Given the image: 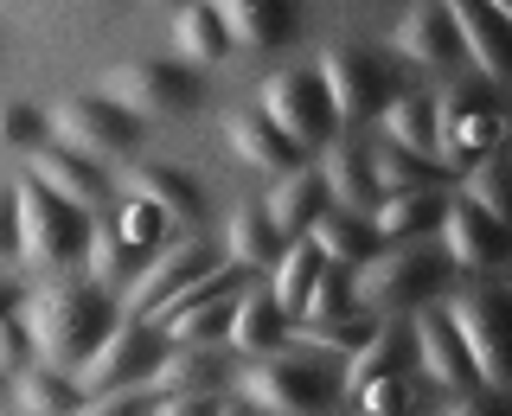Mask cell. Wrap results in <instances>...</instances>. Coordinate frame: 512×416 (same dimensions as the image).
<instances>
[{
  "mask_svg": "<svg viewBox=\"0 0 512 416\" xmlns=\"http://www.w3.org/2000/svg\"><path fill=\"white\" fill-rule=\"evenodd\" d=\"M20 250V218H13V192H0V256Z\"/></svg>",
  "mask_w": 512,
  "mask_h": 416,
  "instance_id": "cell-43",
  "label": "cell"
},
{
  "mask_svg": "<svg viewBox=\"0 0 512 416\" xmlns=\"http://www.w3.org/2000/svg\"><path fill=\"white\" fill-rule=\"evenodd\" d=\"M340 314H352V282L340 263H320V276L308 282V301H301L295 320H340Z\"/></svg>",
  "mask_w": 512,
  "mask_h": 416,
  "instance_id": "cell-37",
  "label": "cell"
},
{
  "mask_svg": "<svg viewBox=\"0 0 512 416\" xmlns=\"http://www.w3.org/2000/svg\"><path fill=\"white\" fill-rule=\"evenodd\" d=\"M359 404L365 410H404V378H397V372H378L372 384H359Z\"/></svg>",
  "mask_w": 512,
  "mask_h": 416,
  "instance_id": "cell-41",
  "label": "cell"
},
{
  "mask_svg": "<svg viewBox=\"0 0 512 416\" xmlns=\"http://www.w3.org/2000/svg\"><path fill=\"white\" fill-rule=\"evenodd\" d=\"M26 352H32V340H26V327H20V320H13V314H0V372H20V365H26Z\"/></svg>",
  "mask_w": 512,
  "mask_h": 416,
  "instance_id": "cell-42",
  "label": "cell"
},
{
  "mask_svg": "<svg viewBox=\"0 0 512 416\" xmlns=\"http://www.w3.org/2000/svg\"><path fill=\"white\" fill-rule=\"evenodd\" d=\"M263 359V352H256ZM244 404H256V410H276V416H288V410H320V404H333L340 397V384L333 378H320L314 365H295V359H263V365H250L244 372Z\"/></svg>",
  "mask_w": 512,
  "mask_h": 416,
  "instance_id": "cell-9",
  "label": "cell"
},
{
  "mask_svg": "<svg viewBox=\"0 0 512 416\" xmlns=\"http://www.w3.org/2000/svg\"><path fill=\"white\" fill-rule=\"evenodd\" d=\"M301 237H308V244L327 256V263H340V269L365 263V256L378 250V231H372V224L352 218V212H333V205H327V212H314V224H308Z\"/></svg>",
  "mask_w": 512,
  "mask_h": 416,
  "instance_id": "cell-23",
  "label": "cell"
},
{
  "mask_svg": "<svg viewBox=\"0 0 512 416\" xmlns=\"http://www.w3.org/2000/svg\"><path fill=\"white\" fill-rule=\"evenodd\" d=\"M231 314H237V288H218V295H199L186 308L160 314L167 320V340H186V346H218L231 333Z\"/></svg>",
  "mask_w": 512,
  "mask_h": 416,
  "instance_id": "cell-25",
  "label": "cell"
},
{
  "mask_svg": "<svg viewBox=\"0 0 512 416\" xmlns=\"http://www.w3.org/2000/svg\"><path fill=\"white\" fill-rule=\"evenodd\" d=\"M26 340L45 365H77L84 352L116 327V308L103 301V288H45L26 301Z\"/></svg>",
  "mask_w": 512,
  "mask_h": 416,
  "instance_id": "cell-1",
  "label": "cell"
},
{
  "mask_svg": "<svg viewBox=\"0 0 512 416\" xmlns=\"http://www.w3.org/2000/svg\"><path fill=\"white\" fill-rule=\"evenodd\" d=\"M0 391H7V372H0Z\"/></svg>",
  "mask_w": 512,
  "mask_h": 416,
  "instance_id": "cell-46",
  "label": "cell"
},
{
  "mask_svg": "<svg viewBox=\"0 0 512 416\" xmlns=\"http://www.w3.org/2000/svg\"><path fill=\"white\" fill-rule=\"evenodd\" d=\"M224 148L244 160V167H256V173H288L301 160L295 141L263 122V109H231V116H224Z\"/></svg>",
  "mask_w": 512,
  "mask_h": 416,
  "instance_id": "cell-16",
  "label": "cell"
},
{
  "mask_svg": "<svg viewBox=\"0 0 512 416\" xmlns=\"http://www.w3.org/2000/svg\"><path fill=\"white\" fill-rule=\"evenodd\" d=\"M84 263H90V282H96V288H116L122 276L135 282V269L148 263V250L128 244L116 224H96V231H84Z\"/></svg>",
  "mask_w": 512,
  "mask_h": 416,
  "instance_id": "cell-26",
  "label": "cell"
},
{
  "mask_svg": "<svg viewBox=\"0 0 512 416\" xmlns=\"http://www.w3.org/2000/svg\"><path fill=\"white\" fill-rule=\"evenodd\" d=\"M224 340L237 352H269V346L288 340V314L276 308V295H263V288H256L250 301L237 295V314H231V333H224Z\"/></svg>",
  "mask_w": 512,
  "mask_h": 416,
  "instance_id": "cell-27",
  "label": "cell"
},
{
  "mask_svg": "<svg viewBox=\"0 0 512 416\" xmlns=\"http://www.w3.org/2000/svg\"><path fill=\"white\" fill-rule=\"evenodd\" d=\"M397 352H404V327H397V320L384 314L378 327L365 333L359 346H352V365H346L340 391H346V397H359V384H372L378 372H397Z\"/></svg>",
  "mask_w": 512,
  "mask_h": 416,
  "instance_id": "cell-28",
  "label": "cell"
},
{
  "mask_svg": "<svg viewBox=\"0 0 512 416\" xmlns=\"http://www.w3.org/2000/svg\"><path fill=\"white\" fill-rule=\"evenodd\" d=\"M256 109H263V122L276 128V135H288L301 154L333 141V103H327V90H320L314 71H276V77H263Z\"/></svg>",
  "mask_w": 512,
  "mask_h": 416,
  "instance_id": "cell-4",
  "label": "cell"
},
{
  "mask_svg": "<svg viewBox=\"0 0 512 416\" xmlns=\"http://www.w3.org/2000/svg\"><path fill=\"white\" fill-rule=\"evenodd\" d=\"M288 237L276 231V224L263 218V205H244V212L231 218V231H224V250H231V263H244V269H263V263H276Z\"/></svg>",
  "mask_w": 512,
  "mask_h": 416,
  "instance_id": "cell-31",
  "label": "cell"
},
{
  "mask_svg": "<svg viewBox=\"0 0 512 416\" xmlns=\"http://www.w3.org/2000/svg\"><path fill=\"white\" fill-rule=\"evenodd\" d=\"M416 352H423V372L461 397L455 410H487V397H493V391L468 372V352H461L455 327H448V314H416Z\"/></svg>",
  "mask_w": 512,
  "mask_h": 416,
  "instance_id": "cell-11",
  "label": "cell"
},
{
  "mask_svg": "<svg viewBox=\"0 0 512 416\" xmlns=\"http://www.w3.org/2000/svg\"><path fill=\"white\" fill-rule=\"evenodd\" d=\"M13 308H20V288H13L7 276H0V314H13Z\"/></svg>",
  "mask_w": 512,
  "mask_h": 416,
  "instance_id": "cell-44",
  "label": "cell"
},
{
  "mask_svg": "<svg viewBox=\"0 0 512 416\" xmlns=\"http://www.w3.org/2000/svg\"><path fill=\"white\" fill-rule=\"evenodd\" d=\"M461 199H468L474 212H487L493 224H506V173H500V154H493V148H480V160L468 167Z\"/></svg>",
  "mask_w": 512,
  "mask_h": 416,
  "instance_id": "cell-36",
  "label": "cell"
},
{
  "mask_svg": "<svg viewBox=\"0 0 512 416\" xmlns=\"http://www.w3.org/2000/svg\"><path fill=\"white\" fill-rule=\"evenodd\" d=\"M154 333L141 327V314H128L116 320V327L96 340L84 359H77V391L96 397V391H122V384H135V378H148V365H154Z\"/></svg>",
  "mask_w": 512,
  "mask_h": 416,
  "instance_id": "cell-8",
  "label": "cell"
},
{
  "mask_svg": "<svg viewBox=\"0 0 512 416\" xmlns=\"http://www.w3.org/2000/svg\"><path fill=\"white\" fill-rule=\"evenodd\" d=\"M391 45H397V52H404L410 64H455V58H461L455 32H448V13L436 7V0H416L404 20H397Z\"/></svg>",
  "mask_w": 512,
  "mask_h": 416,
  "instance_id": "cell-21",
  "label": "cell"
},
{
  "mask_svg": "<svg viewBox=\"0 0 512 416\" xmlns=\"http://www.w3.org/2000/svg\"><path fill=\"white\" fill-rule=\"evenodd\" d=\"M320 90H327V103H333V122H365V116H378L384 109V77H378V64L365 58V52H327L320 58Z\"/></svg>",
  "mask_w": 512,
  "mask_h": 416,
  "instance_id": "cell-10",
  "label": "cell"
},
{
  "mask_svg": "<svg viewBox=\"0 0 512 416\" xmlns=\"http://www.w3.org/2000/svg\"><path fill=\"white\" fill-rule=\"evenodd\" d=\"M205 269V250L199 244H173V250H148V263L135 269V282H128V314H167L173 295Z\"/></svg>",
  "mask_w": 512,
  "mask_h": 416,
  "instance_id": "cell-12",
  "label": "cell"
},
{
  "mask_svg": "<svg viewBox=\"0 0 512 416\" xmlns=\"http://www.w3.org/2000/svg\"><path fill=\"white\" fill-rule=\"evenodd\" d=\"M13 404L32 416H64V410H84V391L58 365H39V372H13Z\"/></svg>",
  "mask_w": 512,
  "mask_h": 416,
  "instance_id": "cell-30",
  "label": "cell"
},
{
  "mask_svg": "<svg viewBox=\"0 0 512 416\" xmlns=\"http://www.w3.org/2000/svg\"><path fill=\"white\" fill-rule=\"evenodd\" d=\"M365 167H372V186H378V192H423V186H436V180H442L436 160L404 154V148H378V154H365Z\"/></svg>",
  "mask_w": 512,
  "mask_h": 416,
  "instance_id": "cell-34",
  "label": "cell"
},
{
  "mask_svg": "<svg viewBox=\"0 0 512 416\" xmlns=\"http://www.w3.org/2000/svg\"><path fill=\"white\" fill-rule=\"evenodd\" d=\"M52 135L58 148L84 154V160H109V154H128L135 148V116L116 103H103V96H64V103L52 109Z\"/></svg>",
  "mask_w": 512,
  "mask_h": 416,
  "instance_id": "cell-7",
  "label": "cell"
},
{
  "mask_svg": "<svg viewBox=\"0 0 512 416\" xmlns=\"http://www.w3.org/2000/svg\"><path fill=\"white\" fill-rule=\"evenodd\" d=\"M378 122H384V135H391V148L436 160V96H416V90L410 96H384Z\"/></svg>",
  "mask_w": 512,
  "mask_h": 416,
  "instance_id": "cell-24",
  "label": "cell"
},
{
  "mask_svg": "<svg viewBox=\"0 0 512 416\" xmlns=\"http://www.w3.org/2000/svg\"><path fill=\"white\" fill-rule=\"evenodd\" d=\"M128 199L154 205L160 218H180V224L199 212V192H192L173 167H128Z\"/></svg>",
  "mask_w": 512,
  "mask_h": 416,
  "instance_id": "cell-29",
  "label": "cell"
},
{
  "mask_svg": "<svg viewBox=\"0 0 512 416\" xmlns=\"http://www.w3.org/2000/svg\"><path fill=\"white\" fill-rule=\"evenodd\" d=\"M218 26L231 45H250V52H269V45L288 39V0H212Z\"/></svg>",
  "mask_w": 512,
  "mask_h": 416,
  "instance_id": "cell-19",
  "label": "cell"
},
{
  "mask_svg": "<svg viewBox=\"0 0 512 416\" xmlns=\"http://www.w3.org/2000/svg\"><path fill=\"white\" fill-rule=\"evenodd\" d=\"M327 199L340 205H378V186H372V167L359 160V148H333L327 154V173H320Z\"/></svg>",
  "mask_w": 512,
  "mask_h": 416,
  "instance_id": "cell-35",
  "label": "cell"
},
{
  "mask_svg": "<svg viewBox=\"0 0 512 416\" xmlns=\"http://www.w3.org/2000/svg\"><path fill=\"white\" fill-rule=\"evenodd\" d=\"M26 173H32L45 192H58L64 205H77V212L103 205V173H96V160L71 154V148H39V154H26Z\"/></svg>",
  "mask_w": 512,
  "mask_h": 416,
  "instance_id": "cell-17",
  "label": "cell"
},
{
  "mask_svg": "<svg viewBox=\"0 0 512 416\" xmlns=\"http://www.w3.org/2000/svg\"><path fill=\"white\" fill-rule=\"evenodd\" d=\"M314 212H327V186H320V173H308V167L276 173V186L263 192V218L276 224L282 237H301L314 224Z\"/></svg>",
  "mask_w": 512,
  "mask_h": 416,
  "instance_id": "cell-18",
  "label": "cell"
},
{
  "mask_svg": "<svg viewBox=\"0 0 512 416\" xmlns=\"http://www.w3.org/2000/svg\"><path fill=\"white\" fill-rule=\"evenodd\" d=\"M320 263H327V256H320L308 237H288V244H282V256H276V282H269V295H276L282 314H301V301H308V282L320 276Z\"/></svg>",
  "mask_w": 512,
  "mask_h": 416,
  "instance_id": "cell-32",
  "label": "cell"
},
{
  "mask_svg": "<svg viewBox=\"0 0 512 416\" xmlns=\"http://www.w3.org/2000/svg\"><path fill=\"white\" fill-rule=\"evenodd\" d=\"M365 340V327H352V320H301V346H314V352H352Z\"/></svg>",
  "mask_w": 512,
  "mask_h": 416,
  "instance_id": "cell-38",
  "label": "cell"
},
{
  "mask_svg": "<svg viewBox=\"0 0 512 416\" xmlns=\"http://www.w3.org/2000/svg\"><path fill=\"white\" fill-rule=\"evenodd\" d=\"M448 327H455L461 352H468V372L487 384L493 397L512 384V359H506V301L493 288H474V295L448 301Z\"/></svg>",
  "mask_w": 512,
  "mask_h": 416,
  "instance_id": "cell-5",
  "label": "cell"
},
{
  "mask_svg": "<svg viewBox=\"0 0 512 416\" xmlns=\"http://www.w3.org/2000/svg\"><path fill=\"white\" fill-rule=\"evenodd\" d=\"M436 231H442V250L455 256L461 269H493L506 256V224H493L487 212H474L468 199H455V205L442 199Z\"/></svg>",
  "mask_w": 512,
  "mask_h": 416,
  "instance_id": "cell-14",
  "label": "cell"
},
{
  "mask_svg": "<svg viewBox=\"0 0 512 416\" xmlns=\"http://www.w3.org/2000/svg\"><path fill=\"white\" fill-rule=\"evenodd\" d=\"M480 7H487V13H500V20H506V13H512V0H480Z\"/></svg>",
  "mask_w": 512,
  "mask_h": 416,
  "instance_id": "cell-45",
  "label": "cell"
},
{
  "mask_svg": "<svg viewBox=\"0 0 512 416\" xmlns=\"http://www.w3.org/2000/svg\"><path fill=\"white\" fill-rule=\"evenodd\" d=\"M224 365L212 359V346H186L173 340V352H154L148 365V397H173V391H218Z\"/></svg>",
  "mask_w": 512,
  "mask_h": 416,
  "instance_id": "cell-20",
  "label": "cell"
},
{
  "mask_svg": "<svg viewBox=\"0 0 512 416\" xmlns=\"http://www.w3.org/2000/svg\"><path fill=\"white\" fill-rule=\"evenodd\" d=\"M13 218H20L26 263H71V256H84V212L64 205L58 192H45L32 173L13 186Z\"/></svg>",
  "mask_w": 512,
  "mask_h": 416,
  "instance_id": "cell-3",
  "label": "cell"
},
{
  "mask_svg": "<svg viewBox=\"0 0 512 416\" xmlns=\"http://www.w3.org/2000/svg\"><path fill=\"white\" fill-rule=\"evenodd\" d=\"M448 13V32H455V45L474 58V71L487 77V84H500L506 77V20L500 13H487L480 0H436Z\"/></svg>",
  "mask_w": 512,
  "mask_h": 416,
  "instance_id": "cell-15",
  "label": "cell"
},
{
  "mask_svg": "<svg viewBox=\"0 0 512 416\" xmlns=\"http://www.w3.org/2000/svg\"><path fill=\"white\" fill-rule=\"evenodd\" d=\"M500 109L487 96H448L436 103V154L448 167H461V154H480V148H500Z\"/></svg>",
  "mask_w": 512,
  "mask_h": 416,
  "instance_id": "cell-13",
  "label": "cell"
},
{
  "mask_svg": "<svg viewBox=\"0 0 512 416\" xmlns=\"http://www.w3.org/2000/svg\"><path fill=\"white\" fill-rule=\"evenodd\" d=\"M39 109H26V103H0V154H13V148H32L39 141Z\"/></svg>",
  "mask_w": 512,
  "mask_h": 416,
  "instance_id": "cell-39",
  "label": "cell"
},
{
  "mask_svg": "<svg viewBox=\"0 0 512 416\" xmlns=\"http://www.w3.org/2000/svg\"><path fill=\"white\" fill-rule=\"evenodd\" d=\"M352 282V308H372V314H397V308H416L442 288V256H423V250H372L365 263L346 269Z\"/></svg>",
  "mask_w": 512,
  "mask_h": 416,
  "instance_id": "cell-2",
  "label": "cell"
},
{
  "mask_svg": "<svg viewBox=\"0 0 512 416\" xmlns=\"http://www.w3.org/2000/svg\"><path fill=\"white\" fill-rule=\"evenodd\" d=\"M96 96L128 116H186L199 103V77L180 64H116L96 77Z\"/></svg>",
  "mask_w": 512,
  "mask_h": 416,
  "instance_id": "cell-6",
  "label": "cell"
},
{
  "mask_svg": "<svg viewBox=\"0 0 512 416\" xmlns=\"http://www.w3.org/2000/svg\"><path fill=\"white\" fill-rule=\"evenodd\" d=\"M436 218H442L436 186H423V192H378V205H372V231H378V244H397V237H423V231H436Z\"/></svg>",
  "mask_w": 512,
  "mask_h": 416,
  "instance_id": "cell-22",
  "label": "cell"
},
{
  "mask_svg": "<svg viewBox=\"0 0 512 416\" xmlns=\"http://www.w3.org/2000/svg\"><path fill=\"white\" fill-rule=\"evenodd\" d=\"M173 45H180L192 64L231 58V39H224V26H218L212 7H180V13H173Z\"/></svg>",
  "mask_w": 512,
  "mask_h": 416,
  "instance_id": "cell-33",
  "label": "cell"
},
{
  "mask_svg": "<svg viewBox=\"0 0 512 416\" xmlns=\"http://www.w3.org/2000/svg\"><path fill=\"white\" fill-rule=\"evenodd\" d=\"M160 224H167V218H160L154 212V205H128V212H122V224H116V231L128 237V244H141V250H154V237H160Z\"/></svg>",
  "mask_w": 512,
  "mask_h": 416,
  "instance_id": "cell-40",
  "label": "cell"
}]
</instances>
